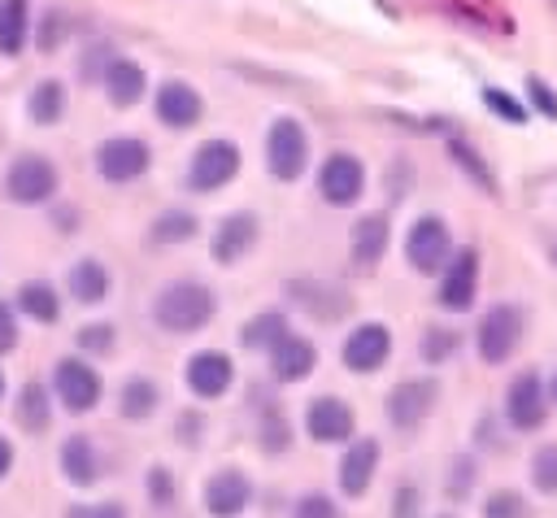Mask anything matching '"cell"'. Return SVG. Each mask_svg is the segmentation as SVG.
I'll list each match as a JSON object with an SVG mask.
<instances>
[{"label": "cell", "mask_w": 557, "mask_h": 518, "mask_svg": "<svg viewBox=\"0 0 557 518\" xmlns=\"http://www.w3.org/2000/svg\"><path fill=\"white\" fill-rule=\"evenodd\" d=\"M213 318V292L196 279H178V283H165L152 300V322L170 335H187V331H200L209 326Z\"/></svg>", "instance_id": "1"}, {"label": "cell", "mask_w": 557, "mask_h": 518, "mask_svg": "<svg viewBox=\"0 0 557 518\" xmlns=\"http://www.w3.org/2000/svg\"><path fill=\"white\" fill-rule=\"evenodd\" d=\"M265 165L278 183H296L309 165V135L296 118H274L265 131Z\"/></svg>", "instance_id": "2"}, {"label": "cell", "mask_w": 557, "mask_h": 518, "mask_svg": "<svg viewBox=\"0 0 557 518\" xmlns=\"http://www.w3.org/2000/svg\"><path fill=\"white\" fill-rule=\"evenodd\" d=\"M57 165L39 152H22L13 157V165L4 170V196L13 205H44L52 192H57Z\"/></svg>", "instance_id": "3"}, {"label": "cell", "mask_w": 557, "mask_h": 518, "mask_svg": "<svg viewBox=\"0 0 557 518\" xmlns=\"http://www.w3.org/2000/svg\"><path fill=\"white\" fill-rule=\"evenodd\" d=\"M522 340V313L518 305H492L483 318H479V331H474V344H479V357L487 366H500L513 357Z\"/></svg>", "instance_id": "4"}, {"label": "cell", "mask_w": 557, "mask_h": 518, "mask_svg": "<svg viewBox=\"0 0 557 518\" xmlns=\"http://www.w3.org/2000/svg\"><path fill=\"white\" fill-rule=\"evenodd\" d=\"M239 174V148L231 139H205L196 152H191V165H187V187L191 192H218L222 183H231Z\"/></svg>", "instance_id": "5"}, {"label": "cell", "mask_w": 557, "mask_h": 518, "mask_svg": "<svg viewBox=\"0 0 557 518\" xmlns=\"http://www.w3.org/2000/svg\"><path fill=\"white\" fill-rule=\"evenodd\" d=\"M405 257H409V266H413L418 274L444 270L448 257H453V239H448L444 218H435V213L418 218V222L409 226V235H405Z\"/></svg>", "instance_id": "6"}, {"label": "cell", "mask_w": 557, "mask_h": 518, "mask_svg": "<svg viewBox=\"0 0 557 518\" xmlns=\"http://www.w3.org/2000/svg\"><path fill=\"white\" fill-rule=\"evenodd\" d=\"M318 192L326 205L344 209V205H357L361 192H366V165L352 157V152H331L318 170Z\"/></svg>", "instance_id": "7"}, {"label": "cell", "mask_w": 557, "mask_h": 518, "mask_svg": "<svg viewBox=\"0 0 557 518\" xmlns=\"http://www.w3.org/2000/svg\"><path fill=\"white\" fill-rule=\"evenodd\" d=\"M52 387H57V400L70 409V414H87L96 400H100V374L96 366H87L83 357H61L57 370H52Z\"/></svg>", "instance_id": "8"}, {"label": "cell", "mask_w": 557, "mask_h": 518, "mask_svg": "<svg viewBox=\"0 0 557 518\" xmlns=\"http://www.w3.org/2000/svg\"><path fill=\"white\" fill-rule=\"evenodd\" d=\"M148 165H152V152H148V144L135 139V135H113V139H104V144L96 148V170H100V178H109V183H131V178H139Z\"/></svg>", "instance_id": "9"}, {"label": "cell", "mask_w": 557, "mask_h": 518, "mask_svg": "<svg viewBox=\"0 0 557 518\" xmlns=\"http://www.w3.org/2000/svg\"><path fill=\"white\" fill-rule=\"evenodd\" d=\"M474 292H479V252H474V248H461V252L448 257L435 300H440L448 313H466V309L474 305Z\"/></svg>", "instance_id": "10"}, {"label": "cell", "mask_w": 557, "mask_h": 518, "mask_svg": "<svg viewBox=\"0 0 557 518\" xmlns=\"http://www.w3.org/2000/svg\"><path fill=\"white\" fill-rule=\"evenodd\" d=\"M440 400V383L435 379H405L387 392V422L400 431H413Z\"/></svg>", "instance_id": "11"}, {"label": "cell", "mask_w": 557, "mask_h": 518, "mask_svg": "<svg viewBox=\"0 0 557 518\" xmlns=\"http://www.w3.org/2000/svg\"><path fill=\"white\" fill-rule=\"evenodd\" d=\"M505 418H509L518 431L544 427V418H548V392H544V383H540L535 370H522V374L509 383V392H505Z\"/></svg>", "instance_id": "12"}, {"label": "cell", "mask_w": 557, "mask_h": 518, "mask_svg": "<svg viewBox=\"0 0 557 518\" xmlns=\"http://www.w3.org/2000/svg\"><path fill=\"white\" fill-rule=\"evenodd\" d=\"M152 113H157V122H165L170 131H187V126H196V122H200L205 104H200V91H196L191 83L170 78V83H161V87H157Z\"/></svg>", "instance_id": "13"}, {"label": "cell", "mask_w": 557, "mask_h": 518, "mask_svg": "<svg viewBox=\"0 0 557 518\" xmlns=\"http://www.w3.org/2000/svg\"><path fill=\"white\" fill-rule=\"evenodd\" d=\"M183 379H187L191 396L213 400V396H222V392L235 383V361H231L226 353H218V348H205V353H196V357L187 361Z\"/></svg>", "instance_id": "14"}, {"label": "cell", "mask_w": 557, "mask_h": 518, "mask_svg": "<svg viewBox=\"0 0 557 518\" xmlns=\"http://www.w3.org/2000/svg\"><path fill=\"white\" fill-rule=\"evenodd\" d=\"M305 431L318 444H344L352 440V409L339 396H313L305 409Z\"/></svg>", "instance_id": "15"}, {"label": "cell", "mask_w": 557, "mask_h": 518, "mask_svg": "<svg viewBox=\"0 0 557 518\" xmlns=\"http://www.w3.org/2000/svg\"><path fill=\"white\" fill-rule=\"evenodd\" d=\"M392 353V331L383 322H361L348 340H344V366L357 370V374H370L387 361Z\"/></svg>", "instance_id": "16"}, {"label": "cell", "mask_w": 557, "mask_h": 518, "mask_svg": "<svg viewBox=\"0 0 557 518\" xmlns=\"http://www.w3.org/2000/svg\"><path fill=\"white\" fill-rule=\"evenodd\" d=\"M248 501H252V483H248V474L235 470V466L218 470V474L205 483V509H209L213 518H239V514L248 509Z\"/></svg>", "instance_id": "17"}, {"label": "cell", "mask_w": 557, "mask_h": 518, "mask_svg": "<svg viewBox=\"0 0 557 518\" xmlns=\"http://www.w3.org/2000/svg\"><path fill=\"white\" fill-rule=\"evenodd\" d=\"M261 239V222H257V213H248V209H239V213H231V218H222V226L213 231V261H222V266H235L244 252H252V244Z\"/></svg>", "instance_id": "18"}, {"label": "cell", "mask_w": 557, "mask_h": 518, "mask_svg": "<svg viewBox=\"0 0 557 518\" xmlns=\"http://www.w3.org/2000/svg\"><path fill=\"white\" fill-rule=\"evenodd\" d=\"M100 83H104V91H109V100H113L117 109L139 104V100H144V91H148V74H144V65H139V61H131V57H109V61H104Z\"/></svg>", "instance_id": "19"}, {"label": "cell", "mask_w": 557, "mask_h": 518, "mask_svg": "<svg viewBox=\"0 0 557 518\" xmlns=\"http://www.w3.org/2000/svg\"><path fill=\"white\" fill-rule=\"evenodd\" d=\"M374 470H379V440L361 435L348 444L344 461H339V488L344 496H366V488L374 483Z\"/></svg>", "instance_id": "20"}, {"label": "cell", "mask_w": 557, "mask_h": 518, "mask_svg": "<svg viewBox=\"0 0 557 518\" xmlns=\"http://www.w3.org/2000/svg\"><path fill=\"white\" fill-rule=\"evenodd\" d=\"M313 366H318V348L305 335H287L270 348V370L278 383H300V379H309Z\"/></svg>", "instance_id": "21"}, {"label": "cell", "mask_w": 557, "mask_h": 518, "mask_svg": "<svg viewBox=\"0 0 557 518\" xmlns=\"http://www.w3.org/2000/svg\"><path fill=\"white\" fill-rule=\"evenodd\" d=\"M348 244H352V261H357L361 270H374V266L383 261V252H387V218H383V213L357 218Z\"/></svg>", "instance_id": "22"}, {"label": "cell", "mask_w": 557, "mask_h": 518, "mask_svg": "<svg viewBox=\"0 0 557 518\" xmlns=\"http://www.w3.org/2000/svg\"><path fill=\"white\" fill-rule=\"evenodd\" d=\"M30 35V0H0V52L17 57Z\"/></svg>", "instance_id": "23"}, {"label": "cell", "mask_w": 557, "mask_h": 518, "mask_svg": "<svg viewBox=\"0 0 557 518\" xmlns=\"http://www.w3.org/2000/svg\"><path fill=\"white\" fill-rule=\"evenodd\" d=\"M70 296L83 300V305H100L109 296V270L96 257L74 261V270H70Z\"/></svg>", "instance_id": "24"}, {"label": "cell", "mask_w": 557, "mask_h": 518, "mask_svg": "<svg viewBox=\"0 0 557 518\" xmlns=\"http://www.w3.org/2000/svg\"><path fill=\"white\" fill-rule=\"evenodd\" d=\"M48 418H52L48 387H44V383H26V387L17 392V427L30 431V435H44V431H48Z\"/></svg>", "instance_id": "25"}, {"label": "cell", "mask_w": 557, "mask_h": 518, "mask_svg": "<svg viewBox=\"0 0 557 518\" xmlns=\"http://www.w3.org/2000/svg\"><path fill=\"white\" fill-rule=\"evenodd\" d=\"M61 470H65V479L78 483V488L96 483V448L87 444V435H70V440L61 444Z\"/></svg>", "instance_id": "26"}, {"label": "cell", "mask_w": 557, "mask_h": 518, "mask_svg": "<svg viewBox=\"0 0 557 518\" xmlns=\"http://www.w3.org/2000/svg\"><path fill=\"white\" fill-rule=\"evenodd\" d=\"M26 113H30V122H39V126L61 122V113H65V87H61L57 78L35 83V91H30V100H26Z\"/></svg>", "instance_id": "27"}, {"label": "cell", "mask_w": 557, "mask_h": 518, "mask_svg": "<svg viewBox=\"0 0 557 518\" xmlns=\"http://www.w3.org/2000/svg\"><path fill=\"white\" fill-rule=\"evenodd\" d=\"M157 400H161V392H157L152 379H126L122 392H117V414L131 418V422H139V418H148L157 409Z\"/></svg>", "instance_id": "28"}, {"label": "cell", "mask_w": 557, "mask_h": 518, "mask_svg": "<svg viewBox=\"0 0 557 518\" xmlns=\"http://www.w3.org/2000/svg\"><path fill=\"white\" fill-rule=\"evenodd\" d=\"M17 309L30 313L35 322H57V318H61V300H57L52 283H39V279L17 287Z\"/></svg>", "instance_id": "29"}, {"label": "cell", "mask_w": 557, "mask_h": 518, "mask_svg": "<svg viewBox=\"0 0 557 518\" xmlns=\"http://www.w3.org/2000/svg\"><path fill=\"white\" fill-rule=\"evenodd\" d=\"M287 335H292V331H287V318L274 313V309L248 318V326H244V344H248V348H274V344L287 340Z\"/></svg>", "instance_id": "30"}, {"label": "cell", "mask_w": 557, "mask_h": 518, "mask_svg": "<svg viewBox=\"0 0 557 518\" xmlns=\"http://www.w3.org/2000/svg\"><path fill=\"white\" fill-rule=\"evenodd\" d=\"M196 235V218L191 213H183V209H165L157 222H152V244H183V239H191Z\"/></svg>", "instance_id": "31"}, {"label": "cell", "mask_w": 557, "mask_h": 518, "mask_svg": "<svg viewBox=\"0 0 557 518\" xmlns=\"http://www.w3.org/2000/svg\"><path fill=\"white\" fill-rule=\"evenodd\" d=\"M531 483H535L544 496L557 492V444H540V448L531 453Z\"/></svg>", "instance_id": "32"}, {"label": "cell", "mask_w": 557, "mask_h": 518, "mask_svg": "<svg viewBox=\"0 0 557 518\" xmlns=\"http://www.w3.org/2000/svg\"><path fill=\"white\" fill-rule=\"evenodd\" d=\"M448 152L457 157V165H461V170H466V174H470V178H474L483 192H496V178H492V170L479 161V152H474L466 139H448Z\"/></svg>", "instance_id": "33"}, {"label": "cell", "mask_w": 557, "mask_h": 518, "mask_svg": "<svg viewBox=\"0 0 557 518\" xmlns=\"http://www.w3.org/2000/svg\"><path fill=\"white\" fill-rule=\"evenodd\" d=\"M457 331H448V326H431L426 335H422V344H418V353H422V361H431V366H440V361H448L453 353H457Z\"/></svg>", "instance_id": "34"}, {"label": "cell", "mask_w": 557, "mask_h": 518, "mask_svg": "<svg viewBox=\"0 0 557 518\" xmlns=\"http://www.w3.org/2000/svg\"><path fill=\"white\" fill-rule=\"evenodd\" d=\"M483 518H531V505H527L518 492L500 488V492H492V496H487V505H483Z\"/></svg>", "instance_id": "35"}, {"label": "cell", "mask_w": 557, "mask_h": 518, "mask_svg": "<svg viewBox=\"0 0 557 518\" xmlns=\"http://www.w3.org/2000/svg\"><path fill=\"white\" fill-rule=\"evenodd\" d=\"M483 104L496 113V118H505V122H513V126H522L527 122V109L509 96V91H500V87H483Z\"/></svg>", "instance_id": "36"}, {"label": "cell", "mask_w": 557, "mask_h": 518, "mask_svg": "<svg viewBox=\"0 0 557 518\" xmlns=\"http://www.w3.org/2000/svg\"><path fill=\"white\" fill-rule=\"evenodd\" d=\"M292 518H344V514H339V505H335L326 492H309V496L296 501Z\"/></svg>", "instance_id": "37"}, {"label": "cell", "mask_w": 557, "mask_h": 518, "mask_svg": "<svg viewBox=\"0 0 557 518\" xmlns=\"http://www.w3.org/2000/svg\"><path fill=\"white\" fill-rule=\"evenodd\" d=\"M257 440H261L265 453H283V448H287V422H283V414L270 409V414L261 418V435H257Z\"/></svg>", "instance_id": "38"}, {"label": "cell", "mask_w": 557, "mask_h": 518, "mask_svg": "<svg viewBox=\"0 0 557 518\" xmlns=\"http://www.w3.org/2000/svg\"><path fill=\"white\" fill-rule=\"evenodd\" d=\"M78 348L83 353H109L113 348V326L109 322H91L78 331Z\"/></svg>", "instance_id": "39"}, {"label": "cell", "mask_w": 557, "mask_h": 518, "mask_svg": "<svg viewBox=\"0 0 557 518\" xmlns=\"http://www.w3.org/2000/svg\"><path fill=\"white\" fill-rule=\"evenodd\" d=\"M148 496H152V505H174V474L165 470V466H152L148 470Z\"/></svg>", "instance_id": "40"}, {"label": "cell", "mask_w": 557, "mask_h": 518, "mask_svg": "<svg viewBox=\"0 0 557 518\" xmlns=\"http://www.w3.org/2000/svg\"><path fill=\"white\" fill-rule=\"evenodd\" d=\"M418 505H422V492L413 483H400L392 492V518H418Z\"/></svg>", "instance_id": "41"}, {"label": "cell", "mask_w": 557, "mask_h": 518, "mask_svg": "<svg viewBox=\"0 0 557 518\" xmlns=\"http://www.w3.org/2000/svg\"><path fill=\"white\" fill-rule=\"evenodd\" d=\"M65 39V13H44V26H39V52H52L57 44Z\"/></svg>", "instance_id": "42"}, {"label": "cell", "mask_w": 557, "mask_h": 518, "mask_svg": "<svg viewBox=\"0 0 557 518\" xmlns=\"http://www.w3.org/2000/svg\"><path fill=\"white\" fill-rule=\"evenodd\" d=\"M474 488V461L470 457H457L453 461V474H448V496H466Z\"/></svg>", "instance_id": "43"}, {"label": "cell", "mask_w": 557, "mask_h": 518, "mask_svg": "<svg viewBox=\"0 0 557 518\" xmlns=\"http://www.w3.org/2000/svg\"><path fill=\"white\" fill-rule=\"evenodd\" d=\"M65 518H126V509L117 501H100V505H74Z\"/></svg>", "instance_id": "44"}, {"label": "cell", "mask_w": 557, "mask_h": 518, "mask_svg": "<svg viewBox=\"0 0 557 518\" xmlns=\"http://www.w3.org/2000/svg\"><path fill=\"white\" fill-rule=\"evenodd\" d=\"M527 87H531L535 109H540V113H548V118H557V96H553V87H548L544 78H527Z\"/></svg>", "instance_id": "45"}, {"label": "cell", "mask_w": 557, "mask_h": 518, "mask_svg": "<svg viewBox=\"0 0 557 518\" xmlns=\"http://www.w3.org/2000/svg\"><path fill=\"white\" fill-rule=\"evenodd\" d=\"M17 348V322H13V309L9 300H0V353Z\"/></svg>", "instance_id": "46"}, {"label": "cell", "mask_w": 557, "mask_h": 518, "mask_svg": "<svg viewBox=\"0 0 557 518\" xmlns=\"http://www.w3.org/2000/svg\"><path fill=\"white\" fill-rule=\"evenodd\" d=\"M196 431H200V418H191V414H183V418H178V440H183V444H196V440H200Z\"/></svg>", "instance_id": "47"}, {"label": "cell", "mask_w": 557, "mask_h": 518, "mask_svg": "<svg viewBox=\"0 0 557 518\" xmlns=\"http://www.w3.org/2000/svg\"><path fill=\"white\" fill-rule=\"evenodd\" d=\"M9 466H13V444H9L4 435H0V479L9 474Z\"/></svg>", "instance_id": "48"}, {"label": "cell", "mask_w": 557, "mask_h": 518, "mask_svg": "<svg viewBox=\"0 0 557 518\" xmlns=\"http://www.w3.org/2000/svg\"><path fill=\"white\" fill-rule=\"evenodd\" d=\"M0 396H4V374H0Z\"/></svg>", "instance_id": "49"}, {"label": "cell", "mask_w": 557, "mask_h": 518, "mask_svg": "<svg viewBox=\"0 0 557 518\" xmlns=\"http://www.w3.org/2000/svg\"><path fill=\"white\" fill-rule=\"evenodd\" d=\"M553 400H557V379H553Z\"/></svg>", "instance_id": "50"}, {"label": "cell", "mask_w": 557, "mask_h": 518, "mask_svg": "<svg viewBox=\"0 0 557 518\" xmlns=\"http://www.w3.org/2000/svg\"><path fill=\"white\" fill-rule=\"evenodd\" d=\"M440 518H453V514H440Z\"/></svg>", "instance_id": "51"}]
</instances>
